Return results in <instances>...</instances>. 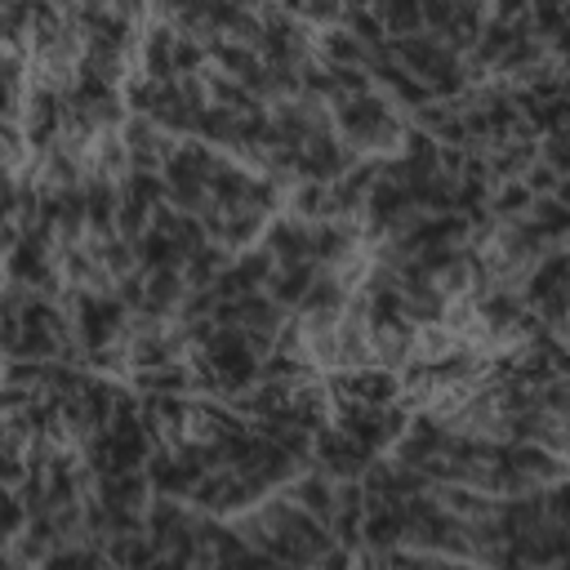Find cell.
Returning <instances> with one entry per match:
<instances>
[{
  "mask_svg": "<svg viewBox=\"0 0 570 570\" xmlns=\"http://www.w3.org/2000/svg\"><path fill=\"white\" fill-rule=\"evenodd\" d=\"M22 525H27V508H22L18 490L0 485V548H9L22 534Z\"/></svg>",
  "mask_w": 570,
  "mask_h": 570,
  "instance_id": "obj_1",
  "label": "cell"
}]
</instances>
